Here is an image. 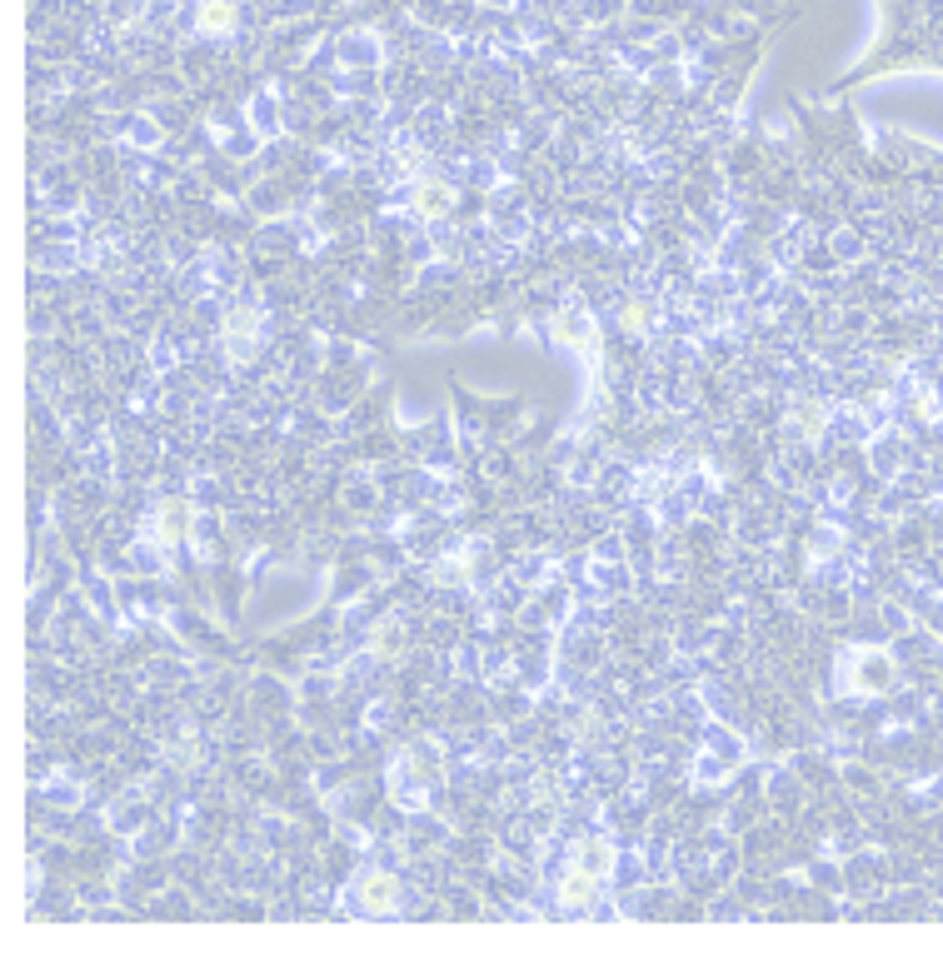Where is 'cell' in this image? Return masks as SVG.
Here are the masks:
<instances>
[{
  "label": "cell",
  "instance_id": "obj_1",
  "mask_svg": "<svg viewBox=\"0 0 943 963\" xmlns=\"http://www.w3.org/2000/svg\"><path fill=\"white\" fill-rule=\"evenodd\" d=\"M355 909H360L365 919H390V914H400V909H405V884H400V874H390V869H365V874L355 879Z\"/></svg>",
  "mask_w": 943,
  "mask_h": 963
},
{
  "label": "cell",
  "instance_id": "obj_2",
  "mask_svg": "<svg viewBox=\"0 0 943 963\" xmlns=\"http://www.w3.org/2000/svg\"><path fill=\"white\" fill-rule=\"evenodd\" d=\"M260 340H265V315L255 305H230L220 315V350L230 360H250L260 350Z\"/></svg>",
  "mask_w": 943,
  "mask_h": 963
},
{
  "label": "cell",
  "instance_id": "obj_3",
  "mask_svg": "<svg viewBox=\"0 0 943 963\" xmlns=\"http://www.w3.org/2000/svg\"><path fill=\"white\" fill-rule=\"evenodd\" d=\"M569 869H579V874L609 884V874L619 869V849H614L609 839H599V834H579V839L569 844Z\"/></svg>",
  "mask_w": 943,
  "mask_h": 963
},
{
  "label": "cell",
  "instance_id": "obj_4",
  "mask_svg": "<svg viewBox=\"0 0 943 963\" xmlns=\"http://www.w3.org/2000/svg\"><path fill=\"white\" fill-rule=\"evenodd\" d=\"M410 210L430 225V220H445L450 210H455V185L450 180H440V175H425V180H415V190H410Z\"/></svg>",
  "mask_w": 943,
  "mask_h": 963
},
{
  "label": "cell",
  "instance_id": "obj_5",
  "mask_svg": "<svg viewBox=\"0 0 943 963\" xmlns=\"http://www.w3.org/2000/svg\"><path fill=\"white\" fill-rule=\"evenodd\" d=\"M599 879H589V874H579V869H564L559 879H554V904L564 909V914H589L594 904H599Z\"/></svg>",
  "mask_w": 943,
  "mask_h": 963
},
{
  "label": "cell",
  "instance_id": "obj_6",
  "mask_svg": "<svg viewBox=\"0 0 943 963\" xmlns=\"http://www.w3.org/2000/svg\"><path fill=\"white\" fill-rule=\"evenodd\" d=\"M195 30L205 40H230L240 30V0H195Z\"/></svg>",
  "mask_w": 943,
  "mask_h": 963
},
{
  "label": "cell",
  "instance_id": "obj_7",
  "mask_svg": "<svg viewBox=\"0 0 943 963\" xmlns=\"http://www.w3.org/2000/svg\"><path fill=\"white\" fill-rule=\"evenodd\" d=\"M150 534H155L160 549H180L190 539V504L185 499H165L155 509V519H150Z\"/></svg>",
  "mask_w": 943,
  "mask_h": 963
},
{
  "label": "cell",
  "instance_id": "obj_8",
  "mask_svg": "<svg viewBox=\"0 0 943 963\" xmlns=\"http://www.w3.org/2000/svg\"><path fill=\"white\" fill-rule=\"evenodd\" d=\"M549 335H554L559 350H584V345L594 340V325H589L584 310H559V315L549 320Z\"/></svg>",
  "mask_w": 943,
  "mask_h": 963
},
{
  "label": "cell",
  "instance_id": "obj_9",
  "mask_svg": "<svg viewBox=\"0 0 943 963\" xmlns=\"http://www.w3.org/2000/svg\"><path fill=\"white\" fill-rule=\"evenodd\" d=\"M854 684L864 689V694H879V689H889V679H894V659L889 654H879V649H864L859 659H854Z\"/></svg>",
  "mask_w": 943,
  "mask_h": 963
},
{
  "label": "cell",
  "instance_id": "obj_10",
  "mask_svg": "<svg viewBox=\"0 0 943 963\" xmlns=\"http://www.w3.org/2000/svg\"><path fill=\"white\" fill-rule=\"evenodd\" d=\"M794 430L804 435V440H819L824 430H829V405L819 400V395H804V400H794Z\"/></svg>",
  "mask_w": 943,
  "mask_h": 963
},
{
  "label": "cell",
  "instance_id": "obj_11",
  "mask_svg": "<svg viewBox=\"0 0 943 963\" xmlns=\"http://www.w3.org/2000/svg\"><path fill=\"white\" fill-rule=\"evenodd\" d=\"M614 320H619V330L644 335V330L654 325V300H644V295H624V300H619V310H614Z\"/></svg>",
  "mask_w": 943,
  "mask_h": 963
},
{
  "label": "cell",
  "instance_id": "obj_12",
  "mask_svg": "<svg viewBox=\"0 0 943 963\" xmlns=\"http://www.w3.org/2000/svg\"><path fill=\"white\" fill-rule=\"evenodd\" d=\"M375 654H380V659H400V654H405V629H400V624L375 629Z\"/></svg>",
  "mask_w": 943,
  "mask_h": 963
}]
</instances>
